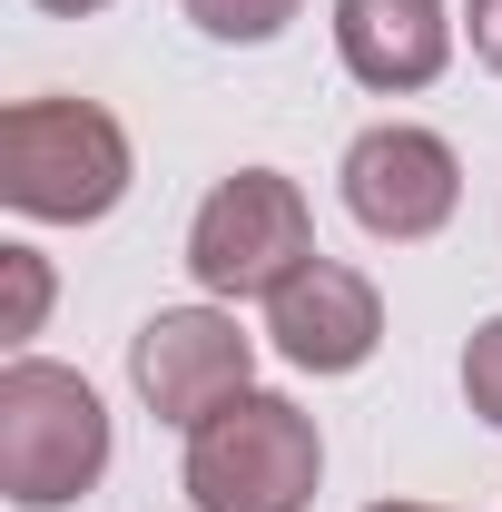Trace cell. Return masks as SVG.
Here are the masks:
<instances>
[{"mask_svg": "<svg viewBox=\"0 0 502 512\" xmlns=\"http://www.w3.org/2000/svg\"><path fill=\"white\" fill-rule=\"evenodd\" d=\"M138 158L99 99H10L0 109V207L40 227H99L128 197Z\"/></svg>", "mask_w": 502, "mask_h": 512, "instance_id": "obj_1", "label": "cell"}, {"mask_svg": "<svg viewBox=\"0 0 502 512\" xmlns=\"http://www.w3.org/2000/svg\"><path fill=\"white\" fill-rule=\"evenodd\" d=\"M109 473V404L99 384L50 365V355H10L0 365V503L60 512Z\"/></svg>", "mask_w": 502, "mask_h": 512, "instance_id": "obj_2", "label": "cell"}, {"mask_svg": "<svg viewBox=\"0 0 502 512\" xmlns=\"http://www.w3.org/2000/svg\"><path fill=\"white\" fill-rule=\"evenodd\" d=\"M325 483V434L296 394L247 384L188 434V503L197 512H306Z\"/></svg>", "mask_w": 502, "mask_h": 512, "instance_id": "obj_3", "label": "cell"}, {"mask_svg": "<svg viewBox=\"0 0 502 512\" xmlns=\"http://www.w3.org/2000/svg\"><path fill=\"white\" fill-rule=\"evenodd\" d=\"M315 207L296 178L276 168H237L197 197L188 217V276L207 306H247V296H276L296 266H315Z\"/></svg>", "mask_w": 502, "mask_h": 512, "instance_id": "obj_4", "label": "cell"}, {"mask_svg": "<svg viewBox=\"0 0 502 512\" xmlns=\"http://www.w3.org/2000/svg\"><path fill=\"white\" fill-rule=\"evenodd\" d=\"M128 384L158 424L197 434L217 404H237L256 384V335L237 325V306H158L128 335Z\"/></svg>", "mask_w": 502, "mask_h": 512, "instance_id": "obj_5", "label": "cell"}, {"mask_svg": "<svg viewBox=\"0 0 502 512\" xmlns=\"http://www.w3.org/2000/svg\"><path fill=\"white\" fill-rule=\"evenodd\" d=\"M335 188H345V217L384 237V247H424L453 227V207H463V158H453V138L414 119H384L365 128L355 148H345V168H335Z\"/></svg>", "mask_w": 502, "mask_h": 512, "instance_id": "obj_6", "label": "cell"}, {"mask_svg": "<svg viewBox=\"0 0 502 512\" xmlns=\"http://www.w3.org/2000/svg\"><path fill=\"white\" fill-rule=\"evenodd\" d=\"M266 345H276L296 375H355V365H375V345H384L375 276L345 266V256L296 266V276L266 296Z\"/></svg>", "mask_w": 502, "mask_h": 512, "instance_id": "obj_7", "label": "cell"}, {"mask_svg": "<svg viewBox=\"0 0 502 512\" xmlns=\"http://www.w3.org/2000/svg\"><path fill=\"white\" fill-rule=\"evenodd\" d=\"M335 60L384 99L434 89L453 69V20L443 0H335Z\"/></svg>", "mask_w": 502, "mask_h": 512, "instance_id": "obj_8", "label": "cell"}, {"mask_svg": "<svg viewBox=\"0 0 502 512\" xmlns=\"http://www.w3.org/2000/svg\"><path fill=\"white\" fill-rule=\"evenodd\" d=\"M207 40H227V50H266V40H286V20L306 10V0H178Z\"/></svg>", "mask_w": 502, "mask_h": 512, "instance_id": "obj_9", "label": "cell"}, {"mask_svg": "<svg viewBox=\"0 0 502 512\" xmlns=\"http://www.w3.org/2000/svg\"><path fill=\"white\" fill-rule=\"evenodd\" d=\"M50 316V256L40 247H0V345H30Z\"/></svg>", "mask_w": 502, "mask_h": 512, "instance_id": "obj_10", "label": "cell"}, {"mask_svg": "<svg viewBox=\"0 0 502 512\" xmlns=\"http://www.w3.org/2000/svg\"><path fill=\"white\" fill-rule=\"evenodd\" d=\"M463 394H473V414L502 434V316L473 325V345H463Z\"/></svg>", "mask_w": 502, "mask_h": 512, "instance_id": "obj_11", "label": "cell"}, {"mask_svg": "<svg viewBox=\"0 0 502 512\" xmlns=\"http://www.w3.org/2000/svg\"><path fill=\"white\" fill-rule=\"evenodd\" d=\"M463 40H473V60L502 79V0H473V10H463Z\"/></svg>", "mask_w": 502, "mask_h": 512, "instance_id": "obj_12", "label": "cell"}, {"mask_svg": "<svg viewBox=\"0 0 502 512\" xmlns=\"http://www.w3.org/2000/svg\"><path fill=\"white\" fill-rule=\"evenodd\" d=\"M30 10H50V20H89V10H109V0H30Z\"/></svg>", "mask_w": 502, "mask_h": 512, "instance_id": "obj_13", "label": "cell"}, {"mask_svg": "<svg viewBox=\"0 0 502 512\" xmlns=\"http://www.w3.org/2000/svg\"><path fill=\"white\" fill-rule=\"evenodd\" d=\"M365 512H443V503H365Z\"/></svg>", "mask_w": 502, "mask_h": 512, "instance_id": "obj_14", "label": "cell"}]
</instances>
